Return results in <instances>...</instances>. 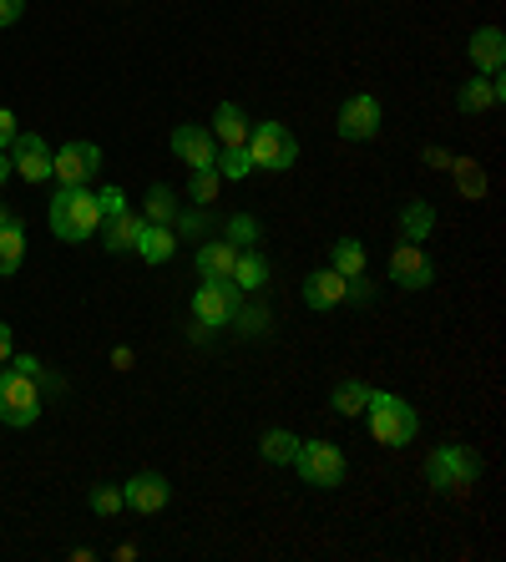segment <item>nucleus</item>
I'll use <instances>...</instances> for the list:
<instances>
[{"instance_id": "f257e3e1", "label": "nucleus", "mask_w": 506, "mask_h": 562, "mask_svg": "<svg viewBox=\"0 0 506 562\" xmlns=\"http://www.w3.org/2000/svg\"><path fill=\"white\" fill-rule=\"evenodd\" d=\"M52 234L66 238V244H81V238H91L97 228H102V209H97V193H87V183L81 188H66L52 198Z\"/></svg>"}, {"instance_id": "f03ea898", "label": "nucleus", "mask_w": 506, "mask_h": 562, "mask_svg": "<svg viewBox=\"0 0 506 562\" xmlns=\"http://www.w3.org/2000/svg\"><path fill=\"white\" fill-rule=\"evenodd\" d=\"M364 420H370V436H375L380 446H411L416 441V431H420L416 406L401 401V395H390V391H370Z\"/></svg>"}, {"instance_id": "7ed1b4c3", "label": "nucleus", "mask_w": 506, "mask_h": 562, "mask_svg": "<svg viewBox=\"0 0 506 562\" xmlns=\"http://www.w3.org/2000/svg\"><path fill=\"white\" fill-rule=\"evenodd\" d=\"M289 467L299 471V482L319 486V492H335V486H345V476H350V461H345V451H339L335 441H299Z\"/></svg>"}, {"instance_id": "20e7f679", "label": "nucleus", "mask_w": 506, "mask_h": 562, "mask_svg": "<svg viewBox=\"0 0 506 562\" xmlns=\"http://www.w3.org/2000/svg\"><path fill=\"white\" fill-rule=\"evenodd\" d=\"M481 476V457L466 446H436V457L426 461V482L441 492V497H461L466 486H476Z\"/></svg>"}, {"instance_id": "39448f33", "label": "nucleus", "mask_w": 506, "mask_h": 562, "mask_svg": "<svg viewBox=\"0 0 506 562\" xmlns=\"http://www.w3.org/2000/svg\"><path fill=\"white\" fill-rule=\"evenodd\" d=\"M248 162L263 172H284L299 162V143L294 132L284 127V122H259V127H248Z\"/></svg>"}, {"instance_id": "423d86ee", "label": "nucleus", "mask_w": 506, "mask_h": 562, "mask_svg": "<svg viewBox=\"0 0 506 562\" xmlns=\"http://www.w3.org/2000/svg\"><path fill=\"white\" fill-rule=\"evenodd\" d=\"M41 416V391L36 375H21V370H0V420L5 426H36Z\"/></svg>"}, {"instance_id": "0eeeda50", "label": "nucleus", "mask_w": 506, "mask_h": 562, "mask_svg": "<svg viewBox=\"0 0 506 562\" xmlns=\"http://www.w3.org/2000/svg\"><path fill=\"white\" fill-rule=\"evenodd\" d=\"M380 122H385V106H380L370 92H355V97H345L335 127H339L345 143H364V137H375L380 132Z\"/></svg>"}, {"instance_id": "6e6552de", "label": "nucleus", "mask_w": 506, "mask_h": 562, "mask_svg": "<svg viewBox=\"0 0 506 562\" xmlns=\"http://www.w3.org/2000/svg\"><path fill=\"white\" fill-rule=\"evenodd\" d=\"M97 168H102V147L97 143H66L61 153H52V178H61L66 188L91 183Z\"/></svg>"}, {"instance_id": "1a4fd4ad", "label": "nucleus", "mask_w": 506, "mask_h": 562, "mask_svg": "<svg viewBox=\"0 0 506 562\" xmlns=\"http://www.w3.org/2000/svg\"><path fill=\"white\" fill-rule=\"evenodd\" d=\"M390 284L401 289H430L436 284V263H430V254L420 249V244H395V254H390Z\"/></svg>"}, {"instance_id": "9d476101", "label": "nucleus", "mask_w": 506, "mask_h": 562, "mask_svg": "<svg viewBox=\"0 0 506 562\" xmlns=\"http://www.w3.org/2000/svg\"><path fill=\"white\" fill-rule=\"evenodd\" d=\"M11 168L26 178V183H46L52 178V147L41 132H15L11 143Z\"/></svg>"}, {"instance_id": "9b49d317", "label": "nucleus", "mask_w": 506, "mask_h": 562, "mask_svg": "<svg viewBox=\"0 0 506 562\" xmlns=\"http://www.w3.org/2000/svg\"><path fill=\"white\" fill-rule=\"evenodd\" d=\"M234 310H238V289H234V284H213V279H203V289L193 294L198 325H209V329L234 325Z\"/></svg>"}, {"instance_id": "f8f14e48", "label": "nucleus", "mask_w": 506, "mask_h": 562, "mask_svg": "<svg viewBox=\"0 0 506 562\" xmlns=\"http://www.w3.org/2000/svg\"><path fill=\"white\" fill-rule=\"evenodd\" d=\"M122 507H132L137 517H153V512L168 507V482L157 471H137L127 486H122Z\"/></svg>"}, {"instance_id": "ddd939ff", "label": "nucleus", "mask_w": 506, "mask_h": 562, "mask_svg": "<svg viewBox=\"0 0 506 562\" xmlns=\"http://www.w3.org/2000/svg\"><path fill=\"white\" fill-rule=\"evenodd\" d=\"M172 153H178V162L203 172V168H213V157H218V137H213L209 127H178L172 132Z\"/></svg>"}, {"instance_id": "4468645a", "label": "nucleus", "mask_w": 506, "mask_h": 562, "mask_svg": "<svg viewBox=\"0 0 506 562\" xmlns=\"http://www.w3.org/2000/svg\"><path fill=\"white\" fill-rule=\"evenodd\" d=\"M350 300V279L335 274V269H314L310 279H304V304L310 310H335V304Z\"/></svg>"}, {"instance_id": "2eb2a0df", "label": "nucleus", "mask_w": 506, "mask_h": 562, "mask_svg": "<svg viewBox=\"0 0 506 562\" xmlns=\"http://www.w3.org/2000/svg\"><path fill=\"white\" fill-rule=\"evenodd\" d=\"M466 56H471V66H476L481 77H502V66H506V36L496 26H481L476 36H471Z\"/></svg>"}, {"instance_id": "dca6fc26", "label": "nucleus", "mask_w": 506, "mask_h": 562, "mask_svg": "<svg viewBox=\"0 0 506 562\" xmlns=\"http://www.w3.org/2000/svg\"><path fill=\"white\" fill-rule=\"evenodd\" d=\"M506 87L502 77H486V81H466L461 92H456V106L466 112V117H476V112H492V106H502Z\"/></svg>"}, {"instance_id": "f3484780", "label": "nucleus", "mask_w": 506, "mask_h": 562, "mask_svg": "<svg viewBox=\"0 0 506 562\" xmlns=\"http://www.w3.org/2000/svg\"><path fill=\"white\" fill-rule=\"evenodd\" d=\"M137 254L147 263H168L178 254V234H172V223H143V234H137Z\"/></svg>"}, {"instance_id": "a211bd4d", "label": "nucleus", "mask_w": 506, "mask_h": 562, "mask_svg": "<svg viewBox=\"0 0 506 562\" xmlns=\"http://www.w3.org/2000/svg\"><path fill=\"white\" fill-rule=\"evenodd\" d=\"M234 259H238L234 244H203L198 249V274L213 279V284H234Z\"/></svg>"}, {"instance_id": "6ab92c4d", "label": "nucleus", "mask_w": 506, "mask_h": 562, "mask_svg": "<svg viewBox=\"0 0 506 562\" xmlns=\"http://www.w3.org/2000/svg\"><path fill=\"white\" fill-rule=\"evenodd\" d=\"M143 223L147 218H137V213H117V218H106V228H102V244H106V254H132L137 249V234H143Z\"/></svg>"}, {"instance_id": "aec40b11", "label": "nucleus", "mask_w": 506, "mask_h": 562, "mask_svg": "<svg viewBox=\"0 0 506 562\" xmlns=\"http://www.w3.org/2000/svg\"><path fill=\"white\" fill-rule=\"evenodd\" d=\"M269 284V259L259 249H238L234 259V289H248V294H259Z\"/></svg>"}, {"instance_id": "412c9836", "label": "nucleus", "mask_w": 506, "mask_h": 562, "mask_svg": "<svg viewBox=\"0 0 506 562\" xmlns=\"http://www.w3.org/2000/svg\"><path fill=\"white\" fill-rule=\"evenodd\" d=\"M430 228H436V209L420 203V198H411V203L401 209V238L405 244H426Z\"/></svg>"}, {"instance_id": "4be33fe9", "label": "nucleus", "mask_w": 506, "mask_h": 562, "mask_svg": "<svg viewBox=\"0 0 506 562\" xmlns=\"http://www.w3.org/2000/svg\"><path fill=\"white\" fill-rule=\"evenodd\" d=\"M213 137H218L223 147H244L248 143V117L234 102H223L218 112H213Z\"/></svg>"}, {"instance_id": "5701e85b", "label": "nucleus", "mask_w": 506, "mask_h": 562, "mask_svg": "<svg viewBox=\"0 0 506 562\" xmlns=\"http://www.w3.org/2000/svg\"><path fill=\"white\" fill-rule=\"evenodd\" d=\"M329 406L339 411V416H364V406H370V385L364 380H339L335 395H329Z\"/></svg>"}, {"instance_id": "b1692460", "label": "nucleus", "mask_w": 506, "mask_h": 562, "mask_svg": "<svg viewBox=\"0 0 506 562\" xmlns=\"http://www.w3.org/2000/svg\"><path fill=\"white\" fill-rule=\"evenodd\" d=\"M26 259V234H21V223H5L0 228V279H11Z\"/></svg>"}, {"instance_id": "393cba45", "label": "nucleus", "mask_w": 506, "mask_h": 562, "mask_svg": "<svg viewBox=\"0 0 506 562\" xmlns=\"http://www.w3.org/2000/svg\"><path fill=\"white\" fill-rule=\"evenodd\" d=\"M329 259H335L329 269H335V274H345V279H360L364 263H370V259H364V244H360V238H339Z\"/></svg>"}, {"instance_id": "a878e982", "label": "nucleus", "mask_w": 506, "mask_h": 562, "mask_svg": "<svg viewBox=\"0 0 506 562\" xmlns=\"http://www.w3.org/2000/svg\"><path fill=\"white\" fill-rule=\"evenodd\" d=\"M294 451H299V436L294 431H263V441H259V457L263 461L289 467V461H294Z\"/></svg>"}, {"instance_id": "bb28decb", "label": "nucleus", "mask_w": 506, "mask_h": 562, "mask_svg": "<svg viewBox=\"0 0 506 562\" xmlns=\"http://www.w3.org/2000/svg\"><path fill=\"white\" fill-rule=\"evenodd\" d=\"M178 218V193L168 183H153L147 188V223H172Z\"/></svg>"}, {"instance_id": "cd10ccee", "label": "nucleus", "mask_w": 506, "mask_h": 562, "mask_svg": "<svg viewBox=\"0 0 506 562\" xmlns=\"http://www.w3.org/2000/svg\"><path fill=\"white\" fill-rule=\"evenodd\" d=\"M451 172H456V188H461L466 198L486 193V172L476 168V157H451Z\"/></svg>"}, {"instance_id": "c85d7f7f", "label": "nucleus", "mask_w": 506, "mask_h": 562, "mask_svg": "<svg viewBox=\"0 0 506 562\" xmlns=\"http://www.w3.org/2000/svg\"><path fill=\"white\" fill-rule=\"evenodd\" d=\"M213 168H218V178L238 183V178H248V172H254V162H248V147H218Z\"/></svg>"}, {"instance_id": "c756f323", "label": "nucleus", "mask_w": 506, "mask_h": 562, "mask_svg": "<svg viewBox=\"0 0 506 562\" xmlns=\"http://www.w3.org/2000/svg\"><path fill=\"white\" fill-rule=\"evenodd\" d=\"M228 244H234V249H254V244H259V218L234 213V223H228Z\"/></svg>"}, {"instance_id": "7c9ffc66", "label": "nucleus", "mask_w": 506, "mask_h": 562, "mask_svg": "<svg viewBox=\"0 0 506 562\" xmlns=\"http://www.w3.org/2000/svg\"><path fill=\"white\" fill-rule=\"evenodd\" d=\"M91 512H97V517H117L122 512V486H91Z\"/></svg>"}, {"instance_id": "2f4dec72", "label": "nucleus", "mask_w": 506, "mask_h": 562, "mask_svg": "<svg viewBox=\"0 0 506 562\" xmlns=\"http://www.w3.org/2000/svg\"><path fill=\"white\" fill-rule=\"evenodd\" d=\"M234 325L244 329V335H269V310H259V304H248V310H234Z\"/></svg>"}, {"instance_id": "473e14b6", "label": "nucleus", "mask_w": 506, "mask_h": 562, "mask_svg": "<svg viewBox=\"0 0 506 562\" xmlns=\"http://www.w3.org/2000/svg\"><path fill=\"white\" fill-rule=\"evenodd\" d=\"M218 168H203V172H193V203H213L218 198Z\"/></svg>"}, {"instance_id": "72a5a7b5", "label": "nucleus", "mask_w": 506, "mask_h": 562, "mask_svg": "<svg viewBox=\"0 0 506 562\" xmlns=\"http://www.w3.org/2000/svg\"><path fill=\"white\" fill-rule=\"evenodd\" d=\"M172 234H178V238L209 234V218H203V213H178V218H172Z\"/></svg>"}, {"instance_id": "f704fd0d", "label": "nucleus", "mask_w": 506, "mask_h": 562, "mask_svg": "<svg viewBox=\"0 0 506 562\" xmlns=\"http://www.w3.org/2000/svg\"><path fill=\"white\" fill-rule=\"evenodd\" d=\"M97 209H102V218H117V213H127V198H122V188H102V193H97Z\"/></svg>"}, {"instance_id": "c9c22d12", "label": "nucleus", "mask_w": 506, "mask_h": 562, "mask_svg": "<svg viewBox=\"0 0 506 562\" xmlns=\"http://www.w3.org/2000/svg\"><path fill=\"white\" fill-rule=\"evenodd\" d=\"M15 132H21V122H15V112H11V106H0V147H5V153H11Z\"/></svg>"}, {"instance_id": "e433bc0d", "label": "nucleus", "mask_w": 506, "mask_h": 562, "mask_svg": "<svg viewBox=\"0 0 506 562\" xmlns=\"http://www.w3.org/2000/svg\"><path fill=\"white\" fill-rule=\"evenodd\" d=\"M26 15V0H0V26H15Z\"/></svg>"}, {"instance_id": "4c0bfd02", "label": "nucleus", "mask_w": 506, "mask_h": 562, "mask_svg": "<svg viewBox=\"0 0 506 562\" xmlns=\"http://www.w3.org/2000/svg\"><path fill=\"white\" fill-rule=\"evenodd\" d=\"M5 366H11V370H21V375H36V380H41V360H36V355H11Z\"/></svg>"}, {"instance_id": "58836bf2", "label": "nucleus", "mask_w": 506, "mask_h": 562, "mask_svg": "<svg viewBox=\"0 0 506 562\" xmlns=\"http://www.w3.org/2000/svg\"><path fill=\"white\" fill-rule=\"evenodd\" d=\"M426 162H430V168H451V153H446V147H430Z\"/></svg>"}, {"instance_id": "ea45409f", "label": "nucleus", "mask_w": 506, "mask_h": 562, "mask_svg": "<svg viewBox=\"0 0 506 562\" xmlns=\"http://www.w3.org/2000/svg\"><path fill=\"white\" fill-rule=\"evenodd\" d=\"M5 360H11V325L0 319V366H5Z\"/></svg>"}, {"instance_id": "a19ab883", "label": "nucleus", "mask_w": 506, "mask_h": 562, "mask_svg": "<svg viewBox=\"0 0 506 562\" xmlns=\"http://www.w3.org/2000/svg\"><path fill=\"white\" fill-rule=\"evenodd\" d=\"M11 172H15V168H11V153H5V147H0V183H5V178H11Z\"/></svg>"}, {"instance_id": "79ce46f5", "label": "nucleus", "mask_w": 506, "mask_h": 562, "mask_svg": "<svg viewBox=\"0 0 506 562\" xmlns=\"http://www.w3.org/2000/svg\"><path fill=\"white\" fill-rule=\"evenodd\" d=\"M5 223H15V213L5 209V203H0V228H5Z\"/></svg>"}]
</instances>
